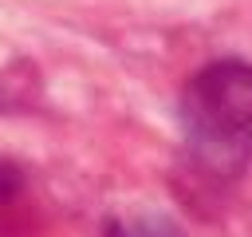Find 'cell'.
<instances>
[{"mask_svg": "<svg viewBox=\"0 0 252 237\" xmlns=\"http://www.w3.org/2000/svg\"><path fill=\"white\" fill-rule=\"evenodd\" d=\"M20 182H24L20 166H16V162H8V158H0V201H4V198H12V194L20 190Z\"/></svg>", "mask_w": 252, "mask_h": 237, "instance_id": "3", "label": "cell"}, {"mask_svg": "<svg viewBox=\"0 0 252 237\" xmlns=\"http://www.w3.org/2000/svg\"><path fill=\"white\" fill-rule=\"evenodd\" d=\"M106 237H185V229L161 213H138V217H118L110 221Z\"/></svg>", "mask_w": 252, "mask_h": 237, "instance_id": "2", "label": "cell"}, {"mask_svg": "<svg viewBox=\"0 0 252 237\" xmlns=\"http://www.w3.org/2000/svg\"><path fill=\"white\" fill-rule=\"evenodd\" d=\"M177 118L189 158L213 178H236L252 162V63L201 67L181 91Z\"/></svg>", "mask_w": 252, "mask_h": 237, "instance_id": "1", "label": "cell"}]
</instances>
